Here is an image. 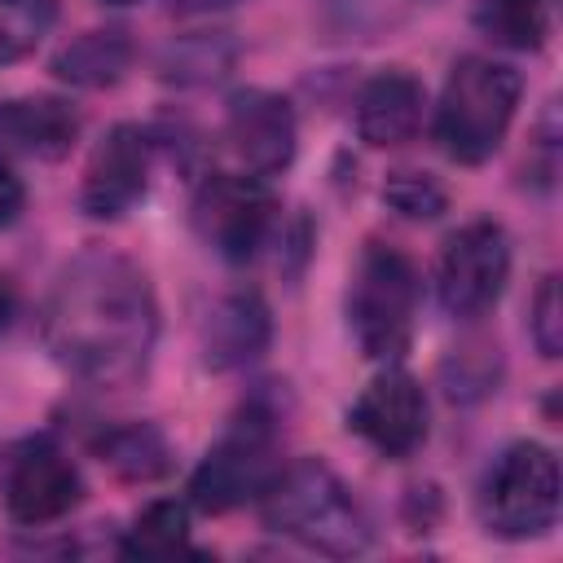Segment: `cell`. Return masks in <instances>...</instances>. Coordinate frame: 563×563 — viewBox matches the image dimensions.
<instances>
[{
    "label": "cell",
    "instance_id": "obj_1",
    "mask_svg": "<svg viewBox=\"0 0 563 563\" xmlns=\"http://www.w3.org/2000/svg\"><path fill=\"white\" fill-rule=\"evenodd\" d=\"M40 334L70 378L101 391L132 387L158 343V299L145 268L110 246L79 251L44 299Z\"/></svg>",
    "mask_w": 563,
    "mask_h": 563
},
{
    "label": "cell",
    "instance_id": "obj_2",
    "mask_svg": "<svg viewBox=\"0 0 563 563\" xmlns=\"http://www.w3.org/2000/svg\"><path fill=\"white\" fill-rule=\"evenodd\" d=\"M260 519L264 528L330 559H356L374 545L365 506L321 457L286 462L273 475V484L260 493Z\"/></svg>",
    "mask_w": 563,
    "mask_h": 563
},
{
    "label": "cell",
    "instance_id": "obj_3",
    "mask_svg": "<svg viewBox=\"0 0 563 563\" xmlns=\"http://www.w3.org/2000/svg\"><path fill=\"white\" fill-rule=\"evenodd\" d=\"M519 97L523 79L510 62L484 53L457 57L435 101V145L462 167L488 163L515 123Z\"/></svg>",
    "mask_w": 563,
    "mask_h": 563
},
{
    "label": "cell",
    "instance_id": "obj_4",
    "mask_svg": "<svg viewBox=\"0 0 563 563\" xmlns=\"http://www.w3.org/2000/svg\"><path fill=\"white\" fill-rule=\"evenodd\" d=\"M422 303V273L418 264L387 242H365L352 286H347V325L356 347L369 361H400L413 339Z\"/></svg>",
    "mask_w": 563,
    "mask_h": 563
},
{
    "label": "cell",
    "instance_id": "obj_5",
    "mask_svg": "<svg viewBox=\"0 0 563 563\" xmlns=\"http://www.w3.org/2000/svg\"><path fill=\"white\" fill-rule=\"evenodd\" d=\"M559 497H563V479L554 449H545L541 440H515L484 471L475 510L484 532L501 541H528L554 528Z\"/></svg>",
    "mask_w": 563,
    "mask_h": 563
},
{
    "label": "cell",
    "instance_id": "obj_6",
    "mask_svg": "<svg viewBox=\"0 0 563 563\" xmlns=\"http://www.w3.org/2000/svg\"><path fill=\"white\" fill-rule=\"evenodd\" d=\"M282 471V431L277 413L251 400L224 435L207 449V457L189 475V501L207 515H224L242 501H260V493Z\"/></svg>",
    "mask_w": 563,
    "mask_h": 563
},
{
    "label": "cell",
    "instance_id": "obj_7",
    "mask_svg": "<svg viewBox=\"0 0 563 563\" xmlns=\"http://www.w3.org/2000/svg\"><path fill=\"white\" fill-rule=\"evenodd\" d=\"M277 216V198L260 176L246 172H211L194 189L189 224L207 251H216L224 264H246L268 242Z\"/></svg>",
    "mask_w": 563,
    "mask_h": 563
},
{
    "label": "cell",
    "instance_id": "obj_8",
    "mask_svg": "<svg viewBox=\"0 0 563 563\" xmlns=\"http://www.w3.org/2000/svg\"><path fill=\"white\" fill-rule=\"evenodd\" d=\"M510 282V238L493 220H471L444 238L435 260V295L453 321H479Z\"/></svg>",
    "mask_w": 563,
    "mask_h": 563
},
{
    "label": "cell",
    "instance_id": "obj_9",
    "mask_svg": "<svg viewBox=\"0 0 563 563\" xmlns=\"http://www.w3.org/2000/svg\"><path fill=\"white\" fill-rule=\"evenodd\" d=\"M84 497V479L79 466L70 462V453L40 435L26 440L22 449H13L9 471H4V510L13 523L22 528H44L57 523L62 515H70Z\"/></svg>",
    "mask_w": 563,
    "mask_h": 563
},
{
    "label": "cell",
    "instance_id": "obj_10",
    "mask_svg": "<svg viewBox=\"0 0 563 563\" xmlns=\"http://www.w3.org/2000/svg\"><path fill=\"white\" fill-rule=\"evenodd\" d=\"M224 141L246 176H277L295 163L299 123L282 92L273 88H238L224 106Z\"/></svg>",
    "mask_w": 563,
    "mask_h": 563
},
{
    "label": "cell",
    "instance_id": "obj_11",
    "mask_svg": "<svg viewBox=\"0 0 563 563\" xmlns=\"http://www.w3.org/2000/svg\"><path fill=\"white\" fill-rule=\"evenodd\" d=\"M150 132L141 123H114L88 154L79 180V207L92 220L128 216L150 185Z\"/></svg>",
    "mask_w": 563,
    "mask_h": 563
},
{
    "label": "cell",
    "instance_id": "obj_12",
    "mask_svg": "<svg viewBox=\"0 0 563 563\" xmlns=\"http://www.w3.org/2000/svg\"><path fill=\"white\" fill-rule=\"evenodd\" d=\"M347 431L383 457H409L427 440V391L405 369H383L347 409Z\"/></svg>",
    "mask_w": 563,
    "mask_h": 563
},
{
    "label": "cell",
    "instance_id": "obj_13",
    "mask_svg": "<svg viewBox=\"0 0 563 563\" xmlns=\"http://www.w3.org/2000/svg\"><path fill=\"white\" fill-rule=\"evenodd\" d=\"M273 343V312L260 290H229L207 303L198 317V352L202 365L216 374L242 369L260 361Z\"/></svg>",
    "mask_w": 563,
    "mask_h": 563
},
{
    "label": "cell",
    "instance_id": "obj_14",
    "mask_svg": "<svg viewBox=\"0 0 563 563\" xmlns=\"http://www.w3.org/2000/svg\"><path fill=\"white\" fill-rule=\"evenodd\" d=\"M422 114H427V88L418 75H409L400 66L365 79L356 92V110H352L356 136L374 150H391V145L413 141V132L422 128Z\"/></svg>",
    "mask_w": 563,
    "mask_h": 563
},
{
    "label": "cell",
    "instance_id": "obj_15",
    "mask_svg": "<svg viewBox=\"0 0 563 563\" xmlns=\"http://www.w3.org/2000/svg\"><path fill=\"white\" fill-rule=\"evenodd\" d=\"M79 136V114L62 97H9L0 101V154L62 158Z\"/></svg>",
    "mask_w": 563,
    "mask_h": 563
},
{
    "label": "cell",
    "instance_id": "obj_16",
    "mask_svg": "<svg viewBox=\"0 0 563 563\" xmlns=\"http://www.w3.org/2000/svg\"><path fill=\"white\" fill-rule=\"evenodd\" d=\"M136 62V44L128 26H92L75 40H66L48 70L70 88H114Z\"/></svg>",
    "mask_w": 563,
    "mask_h": 563
},
{
    "label": "cell",
    "instance_id": "obj_17",
    "mask_svg": "<svg viewBox=\"0 0 563 563\" xmlns=\"http://www.w3.org/2000/svg\"><path fill=\"white\" fill-rule=\"evenodd\" d=\"M431 0H317L312 18L321 40L334 44H369L383 40L391 31H400L405 22H413Z\"/></svg>",
    "mask_w": 563,
    "mask_h": 563
},
{
    "label": "cell",
    "instance_id": "obj_18",
    "mask_svg": "<svg viewBox=\"0 0 563 563\" xmlns=\"http://www.w3.org/2000/svg\"><path fill=\"white\" fill-rule=\"evenodd\" d=\"M238 66V40L229 31H189L163 44L158 79L176 88H207L220 84Z\"/></svg>",
    "mask_w": 563,
    "mask_h": 563
},
{
    "label": "cell",
    "instance_id": "obj_19",
    "mask_svg": "<svg viewBox=\"0 0 563 563\" xmlns=\"http://www.w3.org/2000/svg\"><path fill=\"white\" fill-rule=\"evenodd\" d=\"M97 457L123 475V479H136V484H150L158 475L172 471V444L167 435L154 427V422H119V427H106L97 440H92Z\"/></svg>",
    "mask_w": 563,
    "mask_h": 563
},
{
    "label": "cell",
    "instance_id": "obj_20",
    "mask_svg": "<svg viewBox=\"0 0 563 563\" xmlns=\"http://www.w3.org/2000/svg\"><path fill=\"white\" fill-rule=\"evenodd\" d=\"M185 550H189V506L176 497L150 501L119 541V554L128 559H176Z\"/></svg>",
    "mask_w": 563,
    "mask_h": 563
},
{
    "label": "cell",
    "instance_id": "obj_21",
    "mask_svg": "<svg viewBox=\"0 0 563 563\" xmlns=\"http://www.w3.org/2000/svg\"><path fill=\"white\" fill-rule=\"evenodd\" d=\"M475 26L501 48L537 53L550 35V0H475Z\"/></svg>",
    "mask_w": 563,
    "mask_h": 563
},
{
    "label": "cell",
    "instance_id": "obj_22",
    "mask_svg": "<svg viewBox=\"0 0 563 563\" xmlns=\"http://www.w3.org/2000/svg\"><path fill=\"white\" fill-rule=\"evenodd\" d=\"M57 22V0H0V66L26 57Z\"/></svg>",
    "mask_w": 563,
    "mask_h": 563
},
{
    "label": "cell",
    "instance_id": "obj_23",
    "mask_svg": "<svg viewBox=\"0 0 563 563\" xmlns=\"http://www.w3.org/2000/svg\"><path fill=\"white\" fill-rule=\"evenodd\" d=\"M383 202L405 216V220H435L444 207H449V194L444 185L431 176V172H413V167H396L387 172L383 180Z\"/></svg>",
    "mask_w": 563,
    "mask_h": 563
},
{
    "label": "cell",
    "instance_id": "obj_24",
    "mask_svg": "<svg viewBox=\"0 0 563 563\" xmlns=\"http://www.w3.org/2000/svg\"><path fill=\"white\" fill-rule=\"evenodd\" d=\"M528 334L545 361L563 352V299H559V273H545L532 303H528Z\"/></svg>",
    "mask_w": 563,
    "mask_h": 563
},
{
    "label": "cell",
    "instance_id": "obj_25",
    "mask_svg": "<svg viewBox=\"0 0 563 563\" xmlns=\"http://www.w3.org/2000/svg\"><path fill=\"white\" fill-rule=\"evenodd\" d=\"M26 207V185L0 163V229H9Z\"/></svg>",
    "mask_w": 563,
    "mask_h": 563
},
{
    "label": "cell",
    "instance_id": "obj_26",
    "mask_svg": "<svg viewBox=\"0 0 563 563\" xmlns=\"http://www.w3.org/2000/svg\"><path fill=\"white\" fill-rule=\"evenodd\" d=\"M233 0H167L172 13H211V9H229Z\"/></svg>",
    "mask_w": 563,
    "mask_h": 563
},
{
    "label": "cell",
    "instance_id": "obj_27",
    "mask_svg": "<svg viewBox=\"0 0 563 563\" xmlns=\"http://www.w3.org/2000/svg\"><path fill=\"white\" fill-rule=\"evenodd\" d=\"M13 308H18V299H13V286H9V277L0 273V330L13 321Z\"/></svg>",
    "mask_w": 563,
    "mask_h": 563
},
{
    "label": "cell",
    "instance_id": "obj_28",
    "mask_svg": "<svg viewBox=\"0 0 563 563\" xmlns=\"http://www.w3.org/2000/svg\"><path fill=\"white\" fill-rule=\"evenodd\" d=\"M97 4H106V9H128V4H136V0H97Z\"/></svg>",
    "mask_w": 563,
    "mask_h": 563
}]
</instances>
